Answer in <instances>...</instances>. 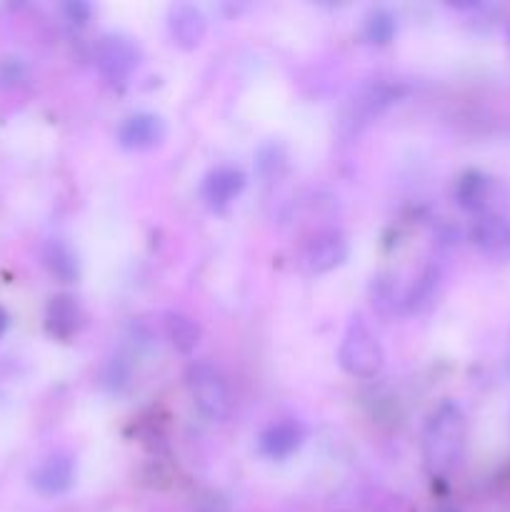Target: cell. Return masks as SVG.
Returning a JSON list of instances; mask_svg holds the SVG:
<instances>
[{"label":"cell","mask_w":510,"mask_h":512,"mask_svg":"<svg viewBox=\"0 0 510 512\" xmlns=\"http://www.w3.org/2000/svg\"><path fill=\"white\" fill-rule=\"evenodd\" d=\"M338 363L353 378H375L383 368V348L373 330L360 318L350 320L338 348Z\"/></svg>","instance_id":"3957f363"},{"label":"cell","mask_w":510,"mask_h":512,"mask_svg":"<svg viewBox=\"0 0 510 512\" xmlns=\"http://www.w3.org/2000/svg\"><path fill=\"white\" fill-rule=\"evenodd\" d=\"M5 330H8V313H5L3 308H0V338L5 335Z\"/></svg>","instance_id":"d6986e66"},{"label":"cell","mask_w":510,"mask_h":512,"mask_svg":"<svg viewBox=\"0 0 510 512\" xmlns=\"http://www.w3.org/2000/svg\"><path fill=\"white\" fill-rule=\"evenodd\" d=\"M465 415L445 400L430 413L423 430V463L430 475H448L460 465L465 453Z\"/></svg>","instance_id":"6da1fadb"},{"label":"cell","mask_w":510,"mask_h":512,"mask_svg":"<svg viewBox=\"0 0 510 512\" xmlns=\"http://www.w3.org/2000/svg\"><path fill=\"white\" fill-rule=\"evenodd\" d=\"M408 93V88L400 83H378V85H370L368 90H363V93L355 98L353 103V115H350L348 123L353 125V128H358V125H365L370 123L373 118H378L380 113H383L385 108H390L393 103H398L403 95Z\"/></svg>","instance_id":"30bf717a"},{"label":"cell","mask_w":510,"mask_h":512,"mask_svg":"<svg viewBox=\"0 0 510 512\" xmlns=\"http://www.w3.org/2000/svg\"><path fill=\"white\" fill-rule=\"evenodd\" d=\"M185 383H188L190 398H193L195 408L210 423H225L233 408L230 400V388L225 383L223 373L215 368L208 360H198L185 373Z\"/></svg>","instance_id":"7a4b0ae2"},{"label":"cell","mask_w":510,"mask_h":512,"mask_svg":"<svg viewBox=\"0 0 510 512\" xmlns=\"http://www.w3.org/2000/svg\"><path fill=\"white\" fill-rule=\"evenodd\" d=\"M63 13H65V18H68V23L85 25L90 20V5L75 0V3H65L63 5Z\"/></svg>","instance_id":"ac0fdd59"},{"label":"cell","mask_w":510,"mask_h":512,"mask_svg":"<svg viewBox=\"0 0 510 512\" xmlns=\"http://www.w3.org/2000/svg\"><path fill=\"white\" fill-rule=\"evenodd\" d=\"M440 512H458V510H440Z\"/></svg>","instance_id":"ffe728a7"},{"label":"cell","mask_w":510,"mask_h":512,"mask_svg":"<svg viewBox=\"0 0 510 512\" xmlns=\"http://www.w3.org/2000/svg\"><path fill=\"white\" fill-rule=\"evenodd\" d=\"M508 40H510V23H508Z\"/></svg>","instance_id":"44dd1931"},{"label":"cell","mask_w":510,"mask_h":512,"mask_svg":"<svg viewBox=\"0 0 510 512\" xmlns=\"http://www.w3.org/2000/svg\"><path fill=\"white\" fill-rule=\"evenodd\" d=\"M30 480H33V488L45 498L68 493L75 483V458L70 453H63V450L50 453L48 458L40 460Z\"/></svg>","instance_id":"52a82bcc"},{"label":"cell","mask_w":510,"mask_h":512,"mask_svg":"<svg viewBox=\"0 0 510 512\" xmlns=\"http://www.w3.org/2000/svg\"><path fill=\"white\" fill-rule=\"evenodd\" d=\"M303 438L305 433L300 423H295V420H278V423H270L258 435V453L268 460H288L290 455L298 453Z\"/></svg>","instance_id":"9c48e42d"},{"label":"cell","mask_w":510,"mask_h":512,"mask_svg":"<svg viewBox=\"0 0 510 512\" xmlns=\"http://www.w3.org/2000/svg\"><path fill=\"white\" fill-rule=\"evenodd\" d=\"M168 28L170 35H173V43L178 45V48L193 50L203 43L208 23H205V15L200 13V8L188 3H178L170 8Z\"/></svg>","instance_id":"8fae6325"},{"label":"cell","mask_w":510,"mask_h":512,"mask_svg":"<svg viewBox=\"0 0 510 512\" xmlns=\"http://www.w3.org/2000/svg\"><path fill=\"white\" fill-rule=\"evenodd\" d=\"M165 140V123L155 113H133L120 123L118 143L125 150H150Z\"/></svg>","instance_id":"ba28073f"},{"label":"cell","mask_w":510,"mask_h":512,"mask_svg":"<svg viewBox=\"0 0 510 512\" xmlns=\"http://www.w3.org/2000/svg\"><path fill=\"white\" fill-rule=\"evenodd\" d=\"M83 325V310L73 295H55L45 308V330L58 340H70Z\"/></svg>","instance_id":"7c38bea8"},{"label":"cell","mask_w":510,"mask_h":512,"mask_svg":"<svg viewBox=\"0 0 510 512\" xmlns=\"http://www.w3.org/2000/svg\"><path fill=\"white\" fill-rule=\"evenodd\" d=\"M348 260V240L340 230H320L308 240L303 263L310 273H330Z\"/></svg>","instance_id":"8992f818"},{"label":"cell","mask_w":510,"mask_h":512,"mask_svg":"<svg viewBox=\"0 0 510 512\" xmlns=\"http://www.w3.org/2000/svg\"><path fill=\"white\" fill-rule=\"evenodd\" d=\"M395 33H398V20H395V15L390 13V10H373V13L365 18V28H363V35L368 43L373 45H388L390 40L395 38Z\"/></svg>","instance_id":"e0dca14e"},{"label":"cell","mask_w":510,"mask_h":512,"mask_svg":"<svg viewBox=\"0 0 510 512\" xmlns=\"http://www.w3.org/2000/svg\"><path fill=\"white\" fill-rule=\"evenodd\" d=\"M163 330L165 335H168L170 345L183 355L193 353V350L200 345V335H203L200 333V325L195 323L193 318H188V315L183 313H175V310L165 313Z\"/></svg>","instance_id":"5bb4252c"},{"label":"cell","mask_w":510,"mask_h":512,"mask_svg":"<svg viewBox=\"0 0 510 512\" xmlns=\"http://www.w3.org/2000/svg\"><path fill=\"white\" fill-rule=\"evenodd\" d=\"M140 63L138 45L118 33H108L95 43V65L108 83H125Z\"/></svg>","instance_id":"277c9868"},{"label":"cell","mask_w":510,"mask_h":512,"mask_svg":"<svg viewBox=\"0 0 510 512\" xmlns=\"http://www.w3.org/2000/svg\"><path fill=\"white\" fill-rule=\"evenodd\" d=\"M488 195L490 180L485 178L483 173H475V170L465 173L463 178L458 180V185H455V203L463 210H470V213L483 210L485 203H488Z\"/></svg>","instance_id":"9a60e30c"},{"label":"cell","mask_w":510,"mask_h":512,"mask_svg":"<svg viewBox=\"0 0 510 512\" xmlns=\"http://www.w3.org/2000/svg\"><path fill=\"white\" fill-rule=\"evenodd\" d=\"M245 190V173L235 165H218V168L210 170L203 178L200 185V195H203V203L208 205L215 213H223L228 210L235 200L240 198V193Z\"/></svg>","instance_id":"5b68a950"},{"label":"cell","mask_w":510,"mask_h":512,"mask_svg":"<svg viewBox=\"0 0 510 512\" xmlns=\"http://www.w3.org/2000/svg\"><path fill=\"white\" fill-rule=\"evenodd\" d=\"M43 263L60 283H75L78 280V260H75L73 250L65 243H60V240H50L45 245Z\"/></svg>","instance_id":"2e32d148"},{"label":"cell","mask_w":510,"mask_h":512,"mask_svg":"<svg viewBox=\"0 0 510 512\" xmlns=\"http://www.w3.org/2000/svg\"><path fill=\"white\" fill-rule=\"evenodd\" d=\"M470 238L485 253H505L510 250V220L495 213L480 215L470 228Z\"/></svg>","instance_id":"4fadbf2b"}]
</instances>
